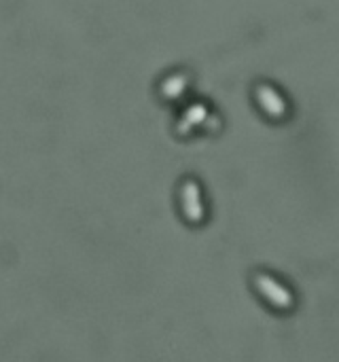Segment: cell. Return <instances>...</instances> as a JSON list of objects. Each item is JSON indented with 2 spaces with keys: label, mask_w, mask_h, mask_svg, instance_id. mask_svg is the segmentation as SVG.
I'll return each instance as SVG.
<instances>
[{
  "label": "cell",
  "mask_w": 339,
  "mask_h": 362,
  "mask_svg": "<svg viewBox=\"0 0 339 362\" xmlns=\"http://www.w3.org/2000/svg\"><path fill=\"white\" fill-rule=\"evenodd\" d=\"M180 204H183V212L191 223H200L204 216V206H202V197H200V185L193 178H187L180 187Z\"/></svg>",
  "instance_id": "obj_2"
},
{
  "label": "cell",
  "mask_w": 339,
  "mask_h": 362,
  "mask_svg": "<svg viewBox=\"0 0 339 362\" xmlns=\"http://www.w3.org/2000/svg\"><path fill=\"white\" fill-rule=\"evenodd\" d=\"M255 93H257L259 104H261L272 117H282V115L287 112V102L282 100V95H280L272 85L259 83L257 89H255Z\"/></svg>",
  "instance_id": "obj_3"
},
{
  "label": "cell",
  "mask_w": 339,
  "mask_h": 362,
  "mask_svg": "<svg viewBox=\"0 0 339 362\" xmlns=\"http://www.w3.org/2000/svg\"><path fill=\"white\" fill-rule=\"evenodd\" d=\"M206 115H208V112H206V108H204L202 104H197V106H191V108L185 112V117H183V119H185L189 125H193V123H197V121H204V119H206Z\"/></svg>",
  "instance_id": "obj_5"
},
{
  "label": "cell",
  "mask_w": 339,
  "mask_h": 362,
  "mask_svg": "<svg viewBox=\"0 0 339 362\" xmlns=\"http://www.w3.org/2000/svg\"><path fill=\"white\" fill-rule=\"evenodd\" d=\"M255 286H257V291L263 295V297H268L276 308H282V310H287V308H291L293 303H295V299H293V295H291V291L287 288V286H282L276 278H272L270 274H255Z\"/></svg>",
  "instance_id": "obj_1"
},
{
  "label": "cell",
  "mask_w": 339,
  "mask_h": 362,
  "mask_svg": "<svg viewBox=\"0 0 339 362\" xmlns=\"http://www.w3.org/2000/svg\"><path fill=\"white\" fill-rule=\"evenodd\" d=\"M187 74L185 72H172L159 83V93L168 100H178L187 89Z\"/></svg>",
  "instance_id": "obj_4"
}]
</instances>
